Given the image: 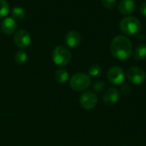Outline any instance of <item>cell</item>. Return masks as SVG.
<instances>
[{"mask_svg":"<svg viewBox=\"0 0 146 146\" xmlns=\"http://www.w3.org/2000/svg\"><path fill=\"white\" fill-rule=\"evenodd\" d=\"M26 12L23 8L21 7H15L12 9V16L15 20H23L25 18Z\"/></svg>","mask_w":146,"mask_h":146,"instance_id":"obj_15","label":"cell"},{"mask_svg":"<svg viewBox=\"0 0 146 146\" xmlns=\"http://www.w3.org/2000/svg\"><path fill=\"white\" fill-rule=\"evenodd\" d=\"M72 56L68 49L63 45L56 46L52 51V60L57 66H66L71 61Z\"/></svg>","mask_w":146,"mask_h":146,"instance_id":"obj_3","label":"cell"},{"mask_svg":"<svg viewBox=\"0 0 146 146\" xmlns=\"http://www.w3.org/2000/svg\"><path fill=\"white\" fill-rule=\"evenodd\" d=\"M136 8L135 2L133 0H121L118 5V10L121 15H131Z\"/></svg>","mask_w":146,"mask_h":146,"instance_id":"obj_11","label":"cell"},{"mask_svg":"<svg viewBox=\"0 0 146 146\" xmlns=\"http://www.w3.org/2000/svg\"><path fill=\"white\" fill-rule=\"evenodd\" d=\"M81 37L76 31H70L65 36V43L70 48H76L80 45Z\"/></svg>","mask_w":146,"mask_h":146,"instance_id":"obj_10","label":"cell"},{"mask_svg":"<svg viewBox=\"0 0 146 146\" xmlns=\"http://www.w3.org/2000/svg\"><path fill=\"white\" fill-rule=\"evenodd\" d=\"M107 78L112 85L119 86L122 84L125 79V72L123 68L119 66H114L110 68L107 73Z\"/></svg>","mask_w":146,"mask_h":146,"instance_id":"obj_6","label":"cell"},{"mask_svg":"<svg viewBox=\"0 0 146 146\" xmlns=\"http://www.w3.org/2000/svg\"><path fill=\"white\" fill-rule=\"evenodd\" d=\"M105 88V83L104 80H98L94 83L93 85V90L96 92H102Z\"/></svg>","mask_w":146,"mask_h":146,"instance_id":"obj_19","label":"cell"},{"mask_svg":"<svg viewBox=\"0 0 146 146\" xmlns=\"http://www.w3.org/2000/svg\"><path fill=\"white\" fill-rule=\"evenodd\" d=\"M17 27L16 21L12 17H7L1 22V29L5 34H12Z\"/></svg>","mask_w":146,"mask_h":146,"instance_id":"obj_12","label":"cell"},{"mask_svg":"<svg viewBox=\"0 0 146 146\" xmlns=\"http://www.w3.org/2000/svg\"><path fill=\"white\" fill-rule=\"evenodd\" d=\"M134 57L138 61H142L146 59V44H141L138 45L134 51Z\"/></svg>","mask_w":146,"mask_h":146,"instance_id":"obj_14","label":"cell"},{"mask_svg":"<svg viewBox=\"0 0 146 146\" xmlns=\"http://www.w3.org/2000/svg\"><path fill=\"white\" fill-rule=\"evenodd\" d=\"M15 60L16 62V63L21 65V64H24L27 60V55L25 51L23 50H19L16 52L15 56Z\"/></svg>","mask_w":146,"mask_h":146,"instance_id":"obj_16","label":"cell"},{"mask_svg":"<svg viewBox=\"0 0 146 146\" xmlns=\"http://www.w3.org/2000/svg\"><path fill=\"white\" fill-rule=\"evenodd\" d=\"M110 52L119 60H127L133 54V45L130 39L125 36L115 37L110 44Z\"/></svg>","mask_w":146,"mask_h":146,"instance_id":"obj_1","label":"cell"},{"mask_svg":"<svg viewBox=\"0 0 146 146\" xmlns=\"http://www.w3.org/2000/svg\"><path fill=\"white\" fill-rule=\"evenodd\" d=\"M91 86V78L84 73H77L70 79V86L76 92H82Z\"/></svg>","mask_w":146,"mask_h":146,"instance_id":"obj_4","label":"cell"},{"mask_svg":"<svg viewBox=\"0 0 146 146\" xmlns=\"http://www.w3.org/2000/svg\"><path fill=\"white\" fill-rule=\"evenodd\" d=\"M102 4L105 9H112L116 4V0H102Z\"/></svg>","mask_w":146,"mask_h":146,"instance_id":"obj_20","label":"cell"},{"mask_svg":"<svg viewBox=\"0 0 146 146\" xmlns=\"http://www.w3.org/2000/svg\"><path fill=\"white\" fill-rule=\"evenodd\" d=\"M119 97H120L119 90L115 87H110L104 92L103 99L105 104L113 105L115 103H117V101L119 100Z\"/></svg>","mask_w":146,"mask_h":146,"instance_id":"obj_9","label":"cell"},{"mask_svg":"<svg viewBox=\"0 0 146 146\" xmlns=\"http://www.w3.org/2000/svg\"><path fill=\"white\" fill-rule=\"evenodd\" d=\"M140 12H141V14H142L144 16H145L146 17V2L143 3L140 5Z\"/></svg>","mask_w":146,"mask_h":146,"instance_id":"obj_21","label":"cell"},{"mask_svg":"<svg viewBox=\"0 0 146 146\" xmlns=\"http://www.w3.org/2000/svg\"><path fill=\"white\" fill-rule=\"evenodd\" d=\"M31 36L26 30H20L14 36L15 44L21 49L27 48L31 44Z\"/></svg>","mask_w":146,"mask_h":146,"instance_id":"obj_8","label":"cell"},{"mask_svg":"<svg viewBox=\"0 0 146 146\" xmlns=\"http://www.w3.org/2000/svg\"><path fill=\"white\" fill-rule=\"evenodd\" d=\"M121 31L127 35H135L141 30L140 21L133 16H127L120 22Z\"/></svg>","mask_w":146,"mask_h":146,"instance_id":"obj_2","label":"cell"},{"mask_svg":"<svg viewBox=\"0 0 146 146\" xmlns=\"http://www.w3.org/2000/svg\"><path fill=\"white\" fill-rule=\"evenodd\" d=\"M127 78L131 83L134 85H140L145 80L146 74L139 67H131L127 71Z\"/></svg>","mask_w":146,"mask_h":146,"instance_id":"obj_5","label":"cell"},{"mask_svg":"<svg viewBox=\"0 0 146 146\" xmlns=\"http://www.w3.org/2000/svg\"><path fill=\"white\" fill-rule=\"evenodd\" d=\"M9 7L5 0H0V18L4 17L8 15Z\"/></svg>","mask_w":146,"mask_h":146,"instance_id":"obj_18","label":"cell"},{"mask_svg":"<svg viewBox=\"0 0 146 146\" xmlns=\"http://www.w3.org/2000/svg\"><path fill=\"white\" fill-rule=\"evenodd\" d=\"M88 73L92 77H98L102 73V68L98 64H92L88 69Z\"/></svg>","mask_w":146,"mask_h":146,"instance_id":"obj_17","label":"cell"},{"mask_svg":"<svg viewBox=\"0 0 146 146\" xmlns=\"http://www.w3.org/2000/svg\"><path fill=\"white\" fill-rule=\"evenodd\" d=\"M80 104L85 110H92L98 104V97L93 92L86 91L81 94L80 98Z\"/></svg>","mask_w":146,"mask_h":146,"instance_id":"obj_7","label":"cell"},{"mask_svg":"<svg viewBox=\"0 0 146 146\" xmlns=\"http://www.w3.org/2000/svg\"><path fill=\"white\" fill-rule=\"evenodd\" d=\"M68 78H69V74L66 69L60 68L55 73V80L58 83H61V84L65 83L68 80Z\"/></svg>","mask_w":146,"mask_h":146,"instance_id":"obj_13","label":"cell"}]
</instances>
